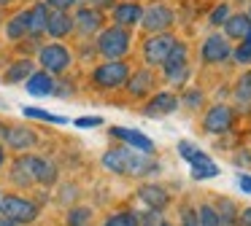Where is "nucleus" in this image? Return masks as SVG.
Wrapping results in <instances>:
<instances>
[{
    "label": "nucleus",
    "instance_id": "f257e3e1",
    "mask_svg": "<svg viewBox=\"0 0 251 226\" xmlns=\"http://www.w3.org/2000/svg\"><path fill=\"white\" fill-rule=\"evenodd\" d=\"M100 161H103L105 170L116 172V175H132V178L151 175V172L159 170V164L151 159V154H138L130 145H119V148L105 151Z\"/></svg>",
    "mask_w": 251,
    "mask_h": 226
},
{
    "label": "nucleus",
    "instance_id": "f03ea898",
    "mask_svg": "<svg viewBox=\"0 0 251 226\" xmlns=\"http://www.w3.org/2000/svg\"><path fill=\"white\" fill-rule=\"evenodd\" d=\"M98 54H103L105 59H122L130 51V30L127 27H105L98 32V43H95Z\"/></svg>",
    "mask_w": 251,
    "mask_h": 226
},
{
    "label": "nucleus",
    "instance_id": "7ed1b4c3",
    "mask_svg": "<svg viewBox=\"0 0 251 226\" xmlns=\"http://www.w3.org/2000/svg\"><path fill=\"white\" fill-rule=\"evenodd\" d=\"M130 78V65L122 62V59H108V62L98 65L92 73V84L103 91H111V89H119V86L127 84Z\"/></svg>",
    "mask_w": 251,
    "mask_h": 226
},
{
    "label": "nucleus",
    "instance_id": "20e7f679",
    "mask_svg": "<svg viewBox=\"0 0 251 226\" xmlns=\"http://www.w3.org/2000/svg\"><path fill=\"white\" fill-rule=\"evenodd\" d=\"M0 215H6V218L17 221L19 226H25L38 218V204L19 197V194H6V197L0 199Z\"/></svg>",
    "mask_w": 251,
    "mask_h": 226
},
{
    "label": "nucleus",
    "instance_id": "39448f33",
    "mask_svg": "<svg viewBox=\"0 0 251 226\" xmlns=\"http://www.w3.org/2000/svg\"><path fill=\"white\" fill-rule=\"evenodd\" d=\"M162 70H165V78H168L173 86H184L186 84V78H189V62H186V46L181 41L176 43V46L170 48V54L165 57Z\"/></svg>",
    "mask_w": 251,
    "mask_h": 226
},
{
    "label": "nucleus",
    "instance_id": "423d86ee",
    "mask_svg": "<svg viewBox=\"0 0 251 226\" xmlns=\"http://www.w3.org/2000/svg\"><path fill=\"white\" fill-rule=\"evenodd\" d=\"M38 62H41V70H46V73H65L73 62V54L62 43H46L38 51Z\"/></svg>",
    "mask_w": 251,
    "mask_h": 226
},
{
    "label": "nucleus",
    "instance_id": "0eeeda50",
    "mask_svg": "<svg viewBox=\"0 0 251 226\" xmlns=\"http://www.w3.org/2000/svg\"><path fill=\"white\" fill-rule=\"evenodd\" d=\"M232 118H235L232 108L219 102V105L208 108L205 118H202V129H205L208 135H224V132L232 129Z\"/></svg>",
    "mask_w": 251,
    "mask_h": 226
},
{
    "label": "nucleus",
    "instance_id": "6e6552de",
    "mask_svg": "<svg viewBox=\"0 0 251 226\" xmlns=\"http://www.w3.org/2000/svg\"><path fill=\"white\" fill-rule=\"evenodd\" d=\"M176 38L168 35V32H157V35L146 38V43H143V57H146L149 65H162L165 57L170 54V48L176 46Z\"/></svg>",
    "mask_w": 251,
    "mask_h": 226
},
{
    "label": "nucleus",
    "instance_id": "1a4fd4ad",
    "mask_svg": "<svg viewBox=\"0 0 251 226\" xmlns=\"http://www.w3.org/2000/svg\"><path fill=\"white\" fill-rule=\"evenodd\" d=\"M173 11L168 8V5H151V8L143 11L141 16V24L146 32H151V35H157V32H165L170 24H173Z\"/></svg>",
    "mask_w": 251,
    "mask_h": 226
},
{
    "label": "nucleus",
    "instance_id": "9d476101",
    "mask_svg": "<svg viewBox=\"0 0 251 226\" xmlns=\"http://www.w3.org/2000/svg\"><path fill=\"white\" fill-rule=\"evenodd\" d=\"M200 57H202L205 65H219V62H224V59L232 57V46L227 43L224 35H211V38H205V43H202Z\"/></svg>",
    "mask_w": 251,
    "mask_h": 226
},
{
    "label": "nucleus",
    "instance_id": "9b49d317",
    "mask_svg": "<svg viewBox=\"0 0 251 226\" xmlns=\"http://www.w3.org/2000/svg\"><path fill=\"white\" fill-rule=\"evenodd\" d=\"M3 137H6V145L11 151H33L38 145V135L30 127H6Z\"/></svg>",
    "mask_w": 251,
    "mask_h": 226
},
{
    "label": "nucleus",
    "instance_id": "f8f14e48",
    "mask_svg": "<svg viewBox=\"0 0 251 226\" xmlns=\"http://www.w3.org/2000/svg\"><path fill=\"white\" fill-rule=\"evenodd\" d=\"M27 159V167H30V175H33L35 183H41V186H51V183H57V164L49 159H44V156H25Z\"/></svg>",
    "mask_w": 251,
    "mask_h": 226
},
{
    "label": "nucleus",
    "instance_id": "ddd939ff",
    "mask_svg": "<svg viewBox=\"0 0 251 226\" xmlns=\"http://www.w3.org/2000/svg\"><path fill=\"white\" fill-rule=\"evenodd\" d=\"M176 108H178V97H176L173 91H159V94H154L151 100L143 105V116L162 118V116H170Z\"/></svg>",
    "mask_w": 251,
    "mask_h": 226
},
{
    "label": "nucleus",
    "instance_id": "4468645a",
    "mask_svg": "<svg viewBox=\"0 0 251 226\" xmlns=\"http://www.w3.org/2000/svg\"><path fill=\"white\" fill-rule=\"evenodd\" d=\"M73 22H76V30L81 32L84 38H89V35L103 30V14H100L98 8H92V5L78 8V14L73 16Z\"/></svg>",
    "mask_w": 251,
    "mask_h": 226
},
{
    "label": "nucleus",
    "instance_id": "2eb2a0df",
    "mask_svg": "<svg viewBox=\"0 0 251 226\" xmlns=\"http://www.w3.org/2000/svg\"><path fill=\"white\" fill-rule=\"evenodd\" d=\"M111 135L114 137H119L125 145H130V148L141 151V154H151L154 151V143L146 137V135H141L138 129H125V127H114L111 129Z\"/></svg>",
    "mask_w": 251,
    "mask_h": 226
},
{
    "label": "nucleus",
    "instance_id": "dca6fc26",
    "mask_svg": "<svg viewBox=\"0 0 251 226\" xmlns=\"http://www.w3.org/2000/svg\"><path fill=\"white\" fill-rule=\"evenodd\" d=\"M76 30V22H73V16L68 14V11H54V14H49V24H46V32H49L51 38H65L71 35V32Z\"/></svg>",
    "mask_w": 251,
    "mask_h": 226
},
{
    "label": "nucleus",
    "instance_id": "f3484780",
    "mask_svg": "<svg viewBox=\"0 0 251 226\" xmlns=\"http://www.w3.org/2000/svg\"><path fill=\"white\" fill-rule=\"evenodd\" d=\"M49 5L46 3H35L33 8L27 11V35L38 38L41 32H46V24H49Z\"/></svg>",
    "mask_w": 251,
    "mask_h": 226
},
{
    "label": "nucleus",
    "instance_id": "a211bd4d",
    "mask_svg": "<svg viewBox=\"0 0 251 226\" xmlns=\"http://www.w3.org/2000/svg\"><path fill=\"white\" fill-rule=\"evenodd\" d=\"M25 89L33 97H49L51 91H54V78H51V73H46V70H35L27 78V86H25Z\"/></svg>",
    "mask_w": 251,
    "mask_h": 226
},
{
    "label": "nucleus",
    "instance_id": "6ab92c4d",
    "mask_svg": "<svg viewBox=\"0 0 251 226\" xmlns=\"http://www.w3.org/2000/svg\"><path fill=\"white\" fill-rule=\"evenodd\" d=\"M154 89V73L151 70H138L127 78V91L132 97H146L149 91Z\"/></svg>",
    "mask_w": 251,
    "mask_h": 226
},
{
    "label": "nucleus",
    "instance_id": "aec40b11",
    "mask_svg": "<svg viewBox=\"0 0 251 226\" xmlns=\"http://www.w3.org/2000/svg\"><path fill=\"white\" fill-rule=\"evenodd\" d=\"M141 16H143V8L138 3H119V5H114V22L119 27L138 24V22H141Z\"/></svg>",
    "mask_w": 251,
    "mask_h": 226
},
{
    "label": "nucleus",
    "instance_id": "412c9836",
    "mask_svg": "<svg viewBox=\"0 0 251 226\" xmlns=\"http://www.w3.org/2000/svg\"><path fill=\"white\" fill-rule=\"evenodd\" d=\"M138 194H141V199H143V202H146L151 210H165V207H168V202H170L168 191H165L162 186H154V183H151V186H143Z\"/></svg>",
    "mask_w": 251,
    "mask_h": 226
},
{
    "label": "nucleus",
    "instance_id": "4be33fe9",
    "mask_svg": "<svg viewBox=\"0 0 251 226\" xmlns=\"http://www.w3.org/2000/svg\"><path fill=\"white\" fill-rule=\"evenodd\" d=\"M33 73H35V62H30V59H17V62L3 73V81H6V84H19V81H27Z\"/></svg>",
    "mask_w": 251,
    "mask_h": 226
},
{
    "label": "nucleus",
    "instance_id": "5701e85b",
    "mask_svg": "<svg viewBox=\"0 0 251 226\" xmlns=\"http://www.w3.org/2000/svg\"><path fill=\"white\" fill-rule=\"evenodd\" d=\"M249 27H251L249 14H235V16H227V22H224V32H227V38H235V41H243L246 32H249Z\"/></svg>",
    "mask_w": 251,
    "mask_h": 226
},
{
    "label": "nucleus",
    "instance_id": "b1692460",
    "mask_svg": "<svg viewBox=\"0 0 251 226\" xmlns=\"http://www.w3.org/2000/svg\"><path fill=\"white\" fill-rule=\"evenodd\" d=\"M8 178H11V183H14V186H19V188H30L35 183L33 175H30V167H27V159H25V156H19V159L11 164Z\"/></svg>",
    "mask_w": 251,
    "mask_h": 226
},
{
    "label": "nucleus",
    "instance_id": "393cba45",
    "mask_svg": "<svg viewBox=\"0 0 251 226\" xmlns=\"http://www.w3.org/2000/svg\"><path fill=\"white\" fill-rule=\"evenodd\" d=\"M6 35H8V41H22V38L27 35V11H19L17 16L8 19Z\"/></svg>",
    "mask_w": 251,
    "mask_h": 226
},
{
    "label": "nucleus",
    "instance_id": "a878e982",
    "mask_svg": "<svg viewBox=\"0 0 251 226\" xmlns=\"http://www.w3.org/2000/svg\"><path fill=\"white\" fill-rule=\"evenodd\" d=\"M216 213H219V224L222 226H235L238 224V204L232 202V199H219V204H216Z\"/></svg>",
    "mask_w": 251,
    "mask_h": 226
},
{
    "label": "nucleus",
    "instance_id": "bb28decb",
    "mask_svg": "<svg viewBox=\"0 0 251 226\" xmlns=\"http://www.w3.org/2000/svg\"><path fill=\"white\" fill-rule=\"evenodd\" d=\"M103 226H141V218H138V213H132V210H119V213L108 215Z\"/></svg>",
    "mask_w": 251,
    "mask_h": 226
},
{
    "label": "nucleus",
    "instance_id": "cd10ccee",
    "mask_svg": "<svg viewBox=\"0 0 251 226\" xmlns=\"http://www.w3.org/2000/svg\"><path fill=\"white\" fill-rule=\"evenodd\" d=\"M216 175H219V167L213 164L211 159H202V161H195V164H192V178H197V181L216 178Z\"/></svg>",
    "mask_w": 251,
    "mask_h": 226
},
{
    "label": "nucleus",
    "instance_id": "c85d7f7f",
    "mask_svg": "<svg viewBox=\"0 0 251 226\" xmlns=\"http://www.w3.org/2000/svg\"><path fill=\"white\" fill-rule=\"evenodd\" d=\"M89 218H92V207L78 204V207H71V213H68V226H87Z\"/></svg>",
    "mask_w": 251,
    "mask_h": 226
},
{
    "label": "nucleus",
    "instance_id": "c756f323",
    "mask_svg": "<svg viewBox=\"0 0 251 226\" xmlns=\"http://www.w3.org/2000/svg\"><path fill=\"white\" fill-rule=\"evenodd\" d=\"M197 224L200 226H222L219 224V213L213 204H200V210H197Z\"/></svg>",
    "mask_w": 251,
    "mask_h": 226
},
{
    "label": "nucleus",
    "instance_id": "7c9ffc66",
    "mask_svg": "<svg viewBox=\"0 0 251 226\" xmlns=\"http://www.w3.org/2000/svg\"><path fill=\"white\" fill-rule=\"evenodd\" d=\"M178 151H181V156H184V159L189 161V164H195V161L208 159V156L202 154L200 148H195V145H192V143H186V140H181V143H178Z\"/></svg>",
    "mask_w": 251,
    "mask_h": 226
},
{
    "label": "nucleus",
    "instance_id": "2f4dec72",
    "mask_svg": "<svg viewBox=\"0 0 251 226\" xmlns=\"http://www.w3.org/2000/svg\"><path fill=\"white\" fill-rule=\"evenodd\" d=\"M25 116H30V118H44V121H51V124H65V118H62V116H51V113L35 111V108H25Z\"/></svg>",
    "mask_w": 251,
    "mask_h": 226
},
{
    "label": "nucleus",
    "instance_id": "473e14b6",
    "mask_svg": "<svg viewBox=\"0 0 251 226\" xmlns=\"http://www.w3.org/2000/svg\"><path fill=\"white\" fill-rule=\"evenodd\" d=\"M227 16H229V5H227V3L216 5V8L211 11V24H213V27L224 24V22H227Z\"/></svg>",
    "mask_w": 251,
    "mask_h": 226
},
{
    "label": "nucleus",
    "instance_id": "72a5a7b5",
    "mask_svg": "<svg viewBox=\"0 0 251 226\" xmlns=\"http://www.w3.org/2000/svg\"><path fill=\"white\" fill-rule=\"evenodd\" d=\"M184 105L186 108H200L202 105V91L200 89H189L184 94Z\"/></svg>",
    "mask_w": 251,
    "mask_h": 226
},
{
    "label": "nucleus",
    "instance_id": "f704fd0d",
    "mask_svg": "<svg viewBox=\"0 0 251 226\" xmlns=\"http://www.w3.org/2000/svg\"><path fill=\"white\" fill-rule=\"evenodd\" d=\"M232 57L238 59L240 65H251V46H246V43H240V46L232 51Z\"/></svg>",
    "mask_w": 251,
    "mask_h": 226
},
{
    "label": "nucleus",
    "instance_id": "c9c22d12",
    "mask_svg": "<svg viewBox=\"0 0 251 226\" xmlns=\"http://www.w3.org/2000/svg\"><path fill=\"white\" fill-rule=\"evenodd\" d=\"M51 94L57 97H71L73 94V81H60V84H54V91Z\"/></svg>",
    "mask_w": 251,
    "mask_h": 226
},
{
    "label": "nucleus",
    "instance_id": "e433bc0d",
    "mask_svg": "<svg viewBox=\"0 0 251 226\" xmlns=\"http://www.w3.org/2000/svg\"><path fill=\"white\" fill-rule=\"evenodd\" d=\"M181 224H184V226H200V224H197V210L184 207V213H181Z\"/></svg>",
    "mask_w": 251,
    "mask_h": 226
},
{
    "label": "nucleus",
    "instance_id": "4c0bfd02",
    "mask_svg": "<svg viewBox=\"0 0 251 226\" xmlns=\"http://www.w3.org/2000/svg\"><path fill=\"white\" fill-rule=\"evenodd\" d=\"M78 0H46V5L49 8H54V11H68V8H73Z\"/></svg>",
    "mask_w": 251,
    "mask_h": 226
},
{
    "label": "nucleus",
    "instance_id": "58836bf2",
    "mask_svg": "<svg viewBox=\"0 0 251 226\" xmlns=\"http://www.w3.org/2000/svg\"><path fill=\"white\" fill-rule=\"evenodd\" d=\"M76 124H78L81 129H87V127H100V124H103V118H100V116H81Z\"/></svg>",
    "mask_w": 251,
    "mask_h": 226
},
{
    "label": "nucleus",
    "instance_id": "ea45409f",
    "mask_svg": "<svg viewBox=\"0 0 251 226\" xmlns=\"http://www.w3.org/2000/svg\"><path fill=\"white\" fill-rule=\"evenodd\" d=\"M238 91L251 94V70H249V73H243V78H240V84H238Z\"/></svg>",
    "mask_w": 251,
    "mask_h": 226
},
{
    "label": "nucleus",
    "instance_id": "a19ab883",
    "mask_svg": "<svg viewBox=\"0 0 251 226\" xmlns=\"http://www.w3.org/2000/svg\"><path fill=\"white\" fill-rule=\"evenodd\" d=\"M89 5H92V8H111V5H114V0H87Z\"/></svg>",
    "mask_w": 251,
    "mask_h": 226
},
{
    "label": "nucleus",
    "instance_id": "79ce46f5",
    "mask_svg": "<svg viewBox=\"0 0 251 226\" xmlns=\"http://www.w3.org/2000/svg\"><path fill=\"white\" fill-rule=\"evenodd\" d=\"M238 224H240V226H251V207H246L243 213L238 215Z\"/></svg>",
    "mask_w": 251,
    "mask_h": 226
},
{
    "label": "nucleus",
    "instance_id": "37998d69",
    "mask_svg": "<svg viewBox=\"0 0 251 226\" xmlns=\"http://www.w3.org/2000/svg\"><path fill=\"white\" fill-rule=\"evenodd\" d=\"M238 186L243 188L246 194H251V175H240V181H238Z\"/></svg>",
    "mask_w": 251,
    "mask_h": 226
},
{
    "label": "nucleus",
    "instance_id": "c03bdc74",
    "mask_svg": "<svg viewBox=\"0 0 251 226\" xmlns=\"http://www.w3.org/2000/svg\"><path fill=\"white\" fill-rule=\"evenodd\" d=\"M235 164H251V154H240V156H235Z\"/></svg>",
    "mask_w": 251,
    "mask_h": 226
},
{
    "label": "nucleus",
    "instance_id": "a18cd8bd",
    "mask_svg": "<svg viewBox=\"0 0 251 226\" xmlns=\"http://www.w3.org/2000/svg\"><path fill=\"white\" fill-rule=\"evenodd\" d=\"M73 197H76V186H65V202H71Z\"/></svg>",
    "mask_w": 251,
    "mask_h": 226
},
{
    "label": "nucleus",
    "instance_id": "49530a36",
    "mask_svg": "<svg viewBox=\"0 0 251 226\" xmlns=\"http://www.w3.org/2000/svg\"><path fill=\"white\" fill-rule=\"evenodd\" d=\"M0 226H19V224L11 221V218H6V215H0Z\"/></svg>",
    "mask_w": 251,
    "mask_h": 226
},
{
    "label": "nucleus",
    "instance_id": "de8ad7c7",
    "mask_svg": "<svg viewBox=\"0 0 251 226\" xmlns=\"http://www.w3.org/2000/svg\"><path fill=\"white\" fill-rule=\"evenodd\" d=\"M6 164V151H3V143H0V167Z\"/></svg>",
    "mask_w": 251,
    "mask_h": 226
},
{
    "label": "nucleus",
    "instance_id": "09e8293b",
    "mask_svg": "<svg viewBox=\"0 0 251 226\" xmlns=\"http://www.w3.org/2000/svg\"><path fill=\"white\" fill-rule=\"evenodd\" d=\"M243 43H246V46H251V27H249V32H246V38H243Z\"/></svg>",
    "mask_w": 251,
    "mask_h": 226
},
{
    "label": "nucleus",
    "instance_id": "8fccbe9b",
    "mask_svg": "<svg viewBox=\"0 0 251 226\" xmlns=\"http://www.w3.org/2000/svg\"><path fill=\"white\" fill-rule=\"evenodd\" d=\"M8 3H17V0H0V5H8Z\"/></svg>",
    "mask_w": 251,
    "mask_h": 226
},
{
    "label": "nucleus",
    "instance_id": "3c124183",
    "mask_svg": "<svg viewBox=\"0 0 251 226\" xmlns=\"http://www.w3.org/2000/svg\"><path fill=\"white\" fill-rule=\"evenodd\" d=\"M249 19H251V8H249Z\"/></svg>",
    "mask_w": 251,
    "mask_h": 226
},
{
    "label": "nucleus",
    "instance_id": "603ef678",
    "mask_svg": "<svg viewBox=\"0 0 251 226\" xmlns=\"http://www.w3.org/2000/svg\"><path fill=\"white\" fill-rule=\"evenodd\" d=\"M159 226H170V224H159Z\"/></svg>",
    "mask_w": 251,
    "mask_h": 226
}]
</instances>
